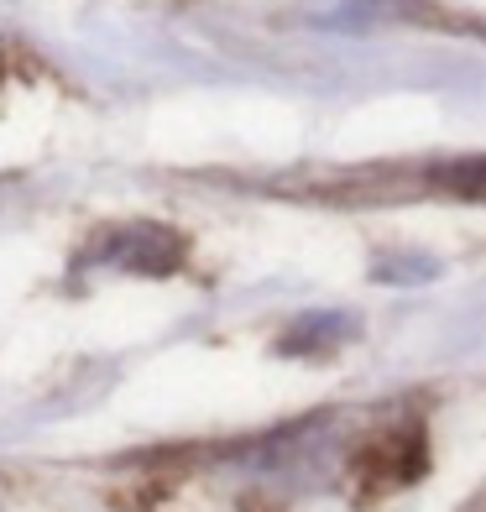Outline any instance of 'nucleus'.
<instances>
[{"label":"nucleus","instance_id":"f257e3e1","mask_svg":"<svg viewBox=\"0 0 486 512\" xmlns=\"http://www.w3.org/2000/svg\"><path fill=\"white\" fill-rule=\"evenodd\" d=\"M419 465H424V439H419V429H382L372 445L361 450V460L351 465V471L366 476V481L392 486V481H408Z\"/></svg>","mask_w":486,"mask_h":512},{"label":"nucleus","instance_id":"f03ea898","mask_svg":"<svg viewBox=\"0 0 486 512\" xmlns=\"http://www.w3.org/2000/svg\"><path fill=\"white\" fill-rule=\"evenodd\" d=\"M183 256V241L173 236V230H157V225H136L126 246L115 251V262L121 267H136V272H173Z\"/></svg>","mask_w":486,"mask_h":512},{"label":"nucleus","instance_id":"7ed1b4c3","mask_svg":"<svg viewBox=\"0 0 486 512\" xmlns=\"http://www.w3.org/2000/svg\"><path fill=\"white\" fill-rule=\"evenodd\" d=\"M434 183L460 194V199H486V157H460V162H450V168H439Z\"/></svg>","mask_w":486,"mask_h":512}]
</instances>
